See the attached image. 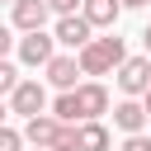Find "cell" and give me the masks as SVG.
<instances>
[{"label":"cell","mask_w":151,"mask_h":151,"mask_svg":"<svg viewBox=\"0 0 151 151\" xmlns=\"http://www.w3.org/2000/svg\"><path fill=\"white\" fill-rule=\"evenodd\" d=\"M123 57H127L123 38H118V33H109V38H90V42L80 47L76 66H80V76H104V71H113Z\"/></svg>","instance_id":"1"},{"label":"cell","mask_w":151,"mask_h":151,"mask_svg":"<svg viewBox=\"0 0 151 151\" xmlns=\"http://www.w3.org/2000/svg\"><path fill=\"white\" fill-rule=\"evenodd\" d=\"M118 90L132 99V94H146V85H151V57H123L118 66Z\"/></svg>","instance_id":"2"},{"label":"cell","mask_w":151,"mask_h":151,"mask_svg":"<svg viewBox=\"0 0 151 151\" xmlns=\"http://www.w3.org/2000/svg\"><path fill=\"white\" fill-rule=\"evenodd\" d=\"M9 109H14V113H24V118H33V113H42V109H47V90H42L38 80H19V85L9 90Z\"/></svg>","instance_id":"3"},{"label":"cell","mask_w":151,"mask_h":151,"mask_svg":"<svg viewBox=\"0 0 151 151\" xmlns=\"http://www.w3.org/2000/svg\"><path fill=\"white\" fill-rule=\"evenodd\" d=\"M76 94V109H80V123H94L104 109H109V90L99 85V80H90V85H76L71 90Z\"/></svg>","instance_id":"4"},{"label":"cell","mask_w":151,"mask_h":151,"mask_svg":"<svg viewBox=\"0 0 151 151\" xmlns=\"http://www.w3.org/2000/svg\"><path fill=\"white\" fill-rule=\"evenodd\" d=\"M52 47H57V42H52L42 28H38V33H24V38H19V61H24V66H47V61L57 57Z\"/></svg>","instance_id":"5"},{"label":"cell","mask_w":151,"mask_h":151,"mask_svg":"<svg viewBox=\"0 0 151 151\" xmlns=\"http://www.w3.org/2000/svg\"><path fill=\"white\" fill-rule=\"evenodd\" d=\"M61 127H71V123H57L52 113H33V118L24 123V132H19V137H24V142H33V146H52V142L61 137Z\"/></svg>","instance_id":"6"},{"label":"cell","mask_w":151,"mask_h":151,"mask_svg":"<svg viewBox=\"0 0 151 151\" xmlns=\"http://www.w3.org/2000/svg\"><path fill=\"white\" fill-rule=\"evenodd\" d=\"M118 14H123L118 0H80V19H85L90 28H113Z\"/></svg>","instance_id":"7"},{"label":"cell","mask_w":151,"mask_h":151,"mask_svg":"<svg viewBox=\"0 0 151 151\" xmlns=\"http://www.w3.org/2000/svg\"><path fill=\"white\" fill-rule=\"evenodd\" d=\"M52 42H66V47H76V52H80V47L90 42V24H85L80 14H61V19H57Z\"/></svg>","instance_id":"8"},{"label":"cell","mask_w":151,"mask_h":151,"mask_svg":"<svg viewBox=\"0 0 151 151\" xmlns=\"http://www.w3.org/2000/svg\"><path fill=\"white\" fill-rule=\"evenodd\" d=\"M14 28H24V33H38L42 24H47V5L42 0H14Z\"/></svg>","instance_id":"9"},{"label":"cell","mask_w":151,"mask_h":151,"mask_svg":"<svg viewBox=\"0 0 151 151\" xmlns=\"http://www.w3.org/2000/svg\"><path fill=\"white\" fill-rule=\"evenodd\" d=\"M76 151H109V127L94 123H76Z\"/></svg>","instance_id":"10"},{"label":"cell","mask_w":151,"mask_h":151,"mask_svg":"<svg viewBox=\"0 0 151 151\" xmlns=\"http://www.w3.org/2000/svg\"><path fill=\"white\" fill-rule=\"evenodd\" d=\"M47 80L57 85V90H76V76H80V66H76V57H52L47 66Z\"/></svg>","instance_id":"11"},{"label":"cell","mask_w":151,"mask_h":151,"mask_svg":"<svg viewBox=\"0 0 151 151\" xmlns=\"http://www.w3.org/2000/svg\"><path fill=\"white\" fill-rule=\"evenodd\" d=\"M113 123H118L123 132H142V123H146V113H142V104H137V99H123V104L113 109Z\"/></svg>","instance_id":"12"},{"label":"cell","mask_w":151,"mask_h":151,"mask_svg":"<svg viewBox=\"0 0 151 151\" xmlns=\"http://www.w3.org/2000/svg\"><path fill=\"white\" fill-rule=\"evenodd\" d=\"M52 118H57V123H71V127L80 123V109H76V94H71V90H61V94H57V104H52Z\"/></svg>","instance_id":"13"},{"label":"cell","mask_w":151,"mask_h":151,"mask_svg":"<svg viewBox=\"0 0 151 151\" xmlns=\"http://www.w3.org/2000/svg\"><path fill=\"white\" fill-rule=\"evenodd\" d=\"M19 85V71H14V61H0V94H9Z\"/></svg>","instance_id":"14"},{"label":"cell","mask_w":151,"mask_h":151,"mask_svg":"<svg viewBox=\"0 0 151 151\" xmlns=\"http://www.w3.org/2000/svg\"><path fill=\"white\" fill-rule=\"evenodd\" d=\"M42 5H47V14H57V19H61V14H76V9H80V0H42Z\"/></svg>","instance_id":"15"},{"label":"cell","mask_w":151,"mask_h":151,"mask_svg":"<svg viewBox=\"0 0 151 151\" xmlns=\"http://www.w3.org/2000/svg\"><path fill=\"white\" fill-rule=\"evenodd\" d=\"M123 151H151V137H146V132H127Z\"/></svg>","instance_id":"16"},{"label":"cell","mask_w":151,"mask_h":151,"mask_svg":"<svg viewBox=\"0 0 151 151\" xmlns=\"http://www.w3.org/2000/svg\"><path fill=\"white\" fill-rule=\"evenodd\" d=\"M19 146H24V137L14 127H0V151H19Z\"/></svg>","instance_id":"17"},{"label":"cell","mask_w":151,"mask_h":151,"mask_svg":"<svg viewBox=\"0 0 151 151\" xmlns=\"http://www.w3.org/2000/svg\"><path fill=\"white\" fill-rule=\"evenodd\" d=\"M9 47H14V33H9V24H0V61L9 57Z\"/></svg>","instance_id":"18"},{"label":"cell","mask_w":151,"mask_h":151,"mask_svg":"<svg viewBox=\"0 0 151 151\" xmlns=\"http://www.w3.org/2000/svg\"><path fill=\"white\" fill-rule=\"evenodd\" d=\"M123 9H142V5H151V0H118Z\"/></svg>","instance_id":"19"},{"label":"cell","mask_w":151,"mask_h":151,"mask_svg":"<svg viewBox=\"0 0 151 151\" xmlns=\"http://www.w3.org/2000/svg\"><path fill=\"white\" fill-rule=\"evenodd\" d=\"M142 113H146V118H151V90H146V94H142Z\"/></svg>","instance_id":"20"},{"label":"cell","mask_w":151,"mask_h":151,"mask_svg":"<svg viewBox=\"0 0 151 151\" xmlns=\"http://www.w3.org/2000/svg\"><path fill=\"white\" fill-rule=\"evenodd\" d=\"M142 42H146V57H151V24H146V33H142Z\"/></svg>","instance_id":"21"},{"label":"cell","mask_w":151,"mask_h":151,"mask_svg":"<svg viewBox=\"0 0 151 151\" xmlns=\"http://www.w3.org/2000/svg\"><path fill=\"white\" fill-rule=\"evenodd\" d=\"M0 127H5V104H0Z\"/></svg>","instance_id":"22"},{"label":"cell","mask_w":151,"mask_h":151,"mask_svg":"<svg viewBox=\"0 0 151 151\" xmlns=\"http://www.w3.org/2000/svg\"><path fill=\"white\" fill-rule=\"evenodd\" d=\"M33 151H47V146H33Z\"/></svg>","instance_id":"23"},{"label":"cell","mask_w":151,"mask_h":151,"mask_svg":"<svg viewBox=\"0 0 151 151\" xmlns=\"http://www.w3.org/2000/svg\"><path fill=\"white\" fill-rule=\"evenodd\" d=\"M146 90H151V85H146Z\"/></svg>","instance_id":"24"},{"label":"cell","mask_w":151,"mask_h":151,"mask_svg":"<svg viewBox=\"0 0 151 151\" xmlns=\"http://www.w3.org/2000/svg\"><path fill=\"white\" fill-rule=\"evenodd\" d=\"M9 5H14V0H9Z\"/></svg>","instance_id":"25"}]
</instances>
